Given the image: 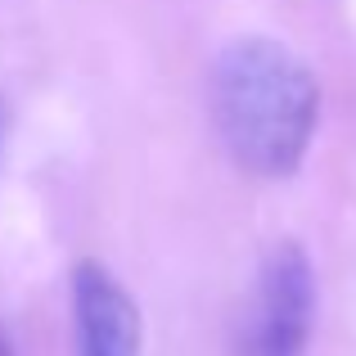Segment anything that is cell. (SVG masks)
Listing matches in <instances>:
<instances>
[{
    "instance_id": "6da1fadb",
    "label": "cell",
    "mask_w": 356,
    "mask_h": 356,
    "mask_svg": "<svg viewBox=\"0 0 356 356\" xmlns=\"http://www.w3.org/2000/svg\"><path fill=\"white\" fill-rule=\"evenodd\" d=\"M208 118L243 176H293L321 122V81L275 36H235L208 68Z\"/></svg>"
},
{
    "instance_id": "7a4b0ae2",
    "label": "cell",
    "mask_w": 356,
    "mask_h": 356,
    "mask_svg": "<svg viewBox=\"0 0 356 356\" xmlns=\"http://www.w3.org/2000/svg\"><path fill=\"white\" fill-rule=\"evenodd\" d=\"M316 321V270L298 239L266 252L235 330V356H302Z\"/></svg>"
},
{
    "instance_id": "3957f363",
    "label": "cell",
    "mask_w": 356,
    "mask_h": 356,
    "mask_svg": "<svg viewBox=\"0 0 356 356\" xmlns=\"http://www.w3.org/2000/svg\"><path fill=\"white\" fill-rule=\"evenodd\" d=\"M77 356H140V307L99 261L72 266Z\"/></svg>"
},
{
    "instance_id": "277c9868",
    "label": "cell",
    "mask_w": 356,
    "mask_h": 356,
    "mask_svg": "<svg viewBox=\"0 0 356 356\" xmlns=\"http://www.w3.org/2000/svg\"><path fill=\"white\" fill-rule=\"evenodd\" d=\"M5 122H9V113H5V99H0V136H5Z\"/></svg>"
}]
</instances>
